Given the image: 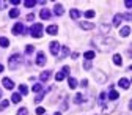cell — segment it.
I'll return each mask as SVG.
<instances>
[{"label":"cell","mask_w":132,"mask_h":115,"mask_svg":"<svg viewBox=\"0 0 132 115\" xmlns=\"http://www.w3.org/2000/svg\"><path fill=\"white\" fill-rule=\"evenodd\" d=\"M22 62H24V58H22L21 54H14V55H11L10 60H8V68H10V70H18L21 65H22Z\"/></svg>","instance_id":"6da1fadb"},{"label":"cell","mask_w":132,"mask_h":115,"mask_svg":"<svg viewBox=\"0 0 132 115\" xmlns=\"http://www.w3.org/2000/svg\"><path fill=\"white\" fill-rule=\"evenodd\" d=\"M43 30H44V27H43V24H33L31 25V28H30V33H31V36L33 38H41L43 36Z\"/></svg>","instance_id":"7a4b0ae2"},{"label":"cell","mask_w":132,"mask_h":115,"mask_svg":"<svg viewBox=\"0 0 132 115\" xmlns=\"http://www.w3.org/2000/svg\"><path fill=\"white\" fill-rule=\"evenodd\" d=\"M49 46H51V54H52V55H58V52H60L61 46H60L57 41H52V43L49 44Z\"/></svg>","instance_id":"3957f363"},{"label":"cell","mask_w":132,"mask_h":115,"mask_svg":"<svg viewBox=\"0 0 132 115\" xmlns=\"http://www.w3.org/2000/svg\"><path fill=\"white\" fill-rule=\"evenodd\" d=\"M94 79L99 82V84H104V82L107 80V76H105L102 71H96V73H94Z\"/></svg>","instance_id":"277c9868"},{"label":"cell","mask_w":132,"mask_h":115,"mask_svg":"<svg viewBox=\"0 0 132 115\" xmlns=\"http://www.w3.org/2000/svg\"><path fill=\"white\" fill-rule=\"evenodd\" d=\"M36 65H38V66L46 65V54L44 52H38V55H36Z\"/></svg>","instance_id":"5b68a950"},{"label":"cell","mask_w":132,"mask_h":115,"mask_svg":"<svg viewBox=\"0 0 132 115\" xmlns=\"http://www.w3.org/2000/svg\"><path fill=\"white\" fill-rule=\"evenodd\" d=\"M24 32H25V28H24V25L21 22H18V24L13 27V33L14 35H21V33H24Z\"/></svg>","instance_id":"8992f818"},{"label":"cell","mask_w":132,"mask_h":115,"mask_svg":"<svg viewBox=\"0 0 132 115\" xmlns=\"http://www.w3.org/2000/svg\"><path fill=\"white\" fill-rule=\"evenodd\" d=\"M2 84H3V87H5L6 90H13V88H14V82H13L11 79H8V77H3Z\"/></svg>","instance_id":"52a82bcc"},{"label":"cell","mask_w":132,"mask_h":115,"mask_svg":"<svg viewBox=\"0 0 132 115\" xmlns=\"http://www.w3.org/2000/svg\"><path fill=\"white\" fill-rule=\"evenodd\" d=\"M129 33H130V27H129V25H126V27H121V28H120V35H121L123 38H127V36H129Z\"/></svg>","instance_id":"ba28073f"},{"label":"cell","mask_w":132,"mask_h":115,"mask_svg":"<svg viewBox=\"0 0 132 115\" xmlns=\"http://www.w3.org/2000/svg\"><path fill=\"white\" fill-rule=\"evenodd\" d=\"M69 16H71L72 19H79L80 16H82V11H80V10H77V8H72V10L69 11Z\"/></svg>","instance_id":"9c48e42d"},{"label":"cell","mask_w":132,"mask_h":115,"mask_svg":"<svg viewBox=\"0 0 132 115\" xmlns=\"http://www.w3.org/2000/svg\"><path fill=\"white\" fill-rule=\"evenodd\" d=\"M118 84H120V87H123V88H126V90H127V88L130 87V80L123 77V79H120V82H118Z\"/></svg>","instance_id":"30bf717a"},{"label":"cell","mask_w":132,"mask_h":115,"mask_svg":"<svg viewBox=\"0 0 132 115\" xmlns=\"http://www.w3.org/2000/svg\"><path fill=\"white\" fill-rule=\"evenodd\" d=\"M46 32H47L49 35H57V33H58V27H57V25H49V27L46 28Z\"/></svg>","instance_id":"8fae6325"},{"label":"cell","mask_w":132,"mask_h":115,"mask_svg":"<svg viewBox=\"0 0 132 115\" xmlns=\"http://www.w3.org/2000/svg\"><path fill=\"white\" fill-rule=\"evenodd\" d=\"M79 25L84 28V30H93L94 28V24H91V22H80Z\"/></svg>","instance_id":"7c38bea8"},{"label":"cell","mask_w":132,"mask_h":115,"mask_svg":"<svg viewBox=\"0 0 132 115\" xmlns=\"http://www.w3.org/2000/svg\"><path fill=\"white\" fill-rule=\"evenodd\" d=\"M123 21V14H115V18H113V25L115 27H118Z\"/></svg>","instance_id":"4fadbf2b"},{"label":"cell","mask_w":132,"mask_h":115,"mask_svg":"<svg viewBox=\"0 0 132 115\" xmlns=\"http://www.w3.org/2000/svg\"><path fill=\"white\" fill-rule=\"evenodd\" d=\"M54 13H55L57 16H63L64 10H63V6H61L60 3H57V5H55V8H54Z\"/></svg>","instance_id":"5bb4252c"},{"label":"cell","mask_w":132,"mask_h":115,"mask_svg":"<svg viewBox=\"0 0 132 115\" xmlns=\"http://www.w3.org/2000/svg\"><path fill=\"white\" fill-rule=\"evenodd\" d=\"M39 79H41L43 82H47L49 79H51V71H43L41 76H39Z\"/></svg>","instance_id":"9a60e30c"},{"label":"cell","mask_w":132,"mask_h":115,"mask_svg":"<svg viewBox=\"0 0 132 115\" xmlns=\"http://www.w3.org/2000/svg\"><path fill=\"white\" fill-rule=\"evenodd\" d=\"M118 98H120L118 91H115V90H110V95H109V99H110V101H117Z\"/></svg>","instance_id":"2e32d148"},{"label":"cell","mask_w":132,"mask_h":115,"mask_svg":"<svg viewBox=\"0 0 132 115\" xmlns=\"http://www.w3.org/2000/svg\"><path fill=\"white\" fill-rule=\"evenodd\" d=\"M39 16H41V19H51V11L44 8V10H41V14Z\"/></svg>","instance_id":"e0dca14e"},{"label":"cell","mask_w":132,"mask_h":115,"mask_svg":"<svg viewBox=\"0 0 132 115\" xmlns=\"http://www.w3.org/2000/svg\"><path fill=\"white\" fill-rule=\"evenodd\" d=\"M113 63H115V65H118V66H120V65L123 63V57H121L120 54H115V55H113Z\"/></svg>","instance_id":"ac0fdd59"},{"label":"cell","mask_w":132,"mask_h":115,"mask_svg":"<svg viewBox=\"0 0 132 115\" xmlns=\"http://www.w3.org/2000/svg\"><path fill=\"white\" fill-rule=\"evenodd\" d=\"M84 57H85V58L90 62L91 58H94V57H96V54H94V51H87V52L84 54Z\"/></svg>","instance_id":"d6986e66"},{"label":"cell","mask_w":132,"mask_h":115,"mask_svg":"<svg viewBox=\"0 0 132 115\" xmlns=\"http://www.w3.org/2000/svg\"><path fill=\"white\" fill-rule=\"evenodd\" d=\"M101 32H102V35H109V33H110V25L102 24V25H101Z\"/></svg>","instance_id":"ffe728a7"},{"label":"cell","mask_w":132,"mask_h":115,"mask_svg":"<svg viewBox=\"0 0 132 115\" xmlns=\"http://www.w3.org/2000/svg\"><path fill=\"white\" fill-rule=\"evenodd\" d=\"M68 84H69V88H76L77 87V80L74 77H68Z\"/></svg>","instance_id":"44dd1931"},{"label":"cell","mask_w":132,"mask_h":115,"mask_svg":"<svg viewBox=\"0 0 132 115\" xmlns=\"http://www.w3.org/2000/svg\"><path fill=\"white\" fill-rule=\"evenodd\" d=\"M82 101H84V95H82V93H77V95L74 96V103H76V104H80Z\"/></svg>","instance_id":"7402d4cb"},{"label":"cell","mask_w":132,"mask_h":115,"mask_svg":"<svg viewBox=\"0 0 132 115\" xmlns=\"http://www.w3.org/2000/svg\"><path fill=\"white\" fill-rule=\"evenodd\" d=\"M44 95H46V91L43 90V91H41V93H39V95H38V96L35 98V103H36V104H39V103H41V101L44 99Z\"/></svg>","instance_id":"603a6c76"},{"label":"cell","mask_w":132,"mask_h":115,"mask_svg":"<svg viewBox=\"0 0 132 115\" xmlns=\"http://www.w3.org/2000/svg\"><path fill=\"white\" fill-rule=\"evenodd\" d=\"M19 14H21V11H19L18 8H14V10H11V11H10V18H13V19H14V18H18Z\"/></svg>","instance_id":"cb8c5ba5"},{"label":"cell","mask_w":132,"mask_h":115,"mask_svg":"<svg viewBox=\"0 0 132 115\" xmlns=\"http://www.w3.org/2000/svg\"><path fill=\"white\" fill-rule=\"evenodd\" d=\"M33 52H35V46H31V44L25 46V54H27V55H30V54H33Z\"/></svg>","instance_id":"d4e9b609"},{"label":"cell","mask_w":132,"mask_h":115,"mask_svg":"<svg viewBox=\"0 0 132 115\" xmlns=\"http://www.w3.org/2000/svg\"><path fill=\"white\" fill-rule=\"evenodd\" d=\"M21 99H22V98H21L19 93H13V96H11V101H13V103H19Z\"/></svg>","instance_id":"484cf974"},{"label":"cell","mask_w":132,"mask_h":115,"mask_svg":"<svg viewBox=\"0 0 132 115\" xmlns=\"http://www.w3.org/2000/svg\"><path fill=\"white\" fill-rule=\"evenodd\" d=\"M115 107H117V106H115V104H112V106H104V113H110V112H113V109Z\"/></svg>","instance_id":"4316f807"},{"label":"cell","mask_w":132,"mask_h":115,"mask_svg":"<svg viewBox=\"0 0 132 115\" xmlns=\"http://www.w3.org/2000/svg\"><path fill=\"white\" fill-rule=\"evenodd\" d=\"M64 77H66V74H64L63 71H60V73H57V74H55V79H57V82H61Z\"/></svg>","instance_id":"83f0119b"},{"label":"cell","mask_w":132,"mask_h":115,"mask_svg":"<svg viewBox=\"0 0 132 115\" xmlns=\"http://www.w3.org/2000/svg\"><path fill=\"white\" fill-rule=\"evenodd\" d=\"M28 93V88L25 87V85H19V95H22V96H25Z\"/></svg>","instance_id":"f1b7e54d"},{"label":"cell","mask_w":132,"mask_h":115,"mask_svg":"<svg viewBox=\"0 0 132 115\" xmlns=\"http://www.w3.org/2000/svg\"><path fill=\"white\" fill-rule=\"evenodd\" d=\"M0 46H2V47H8L10 46V41H8V38H0Z\"/></svg>","instance_id":"f546056e"},{"label":"cell","mask_w":132,"mask_h":115,"mask_svg":"<svg viewBox=\"0 0 132 115\" xmlns=\"http://www.w3.org/2000/svg\"><path fill=\"white\" fill-rule=\"evenodd\" d=\"M24 5H25L27 8H33V6L36 5V2H35V0H25V2H24Z\"/></svg>","instance_id":"4dcf8cb0"},{"label":"cell","mask_w":132,"mask_h":115,"mask_svg":"<svg viewBox=\"0 0 132 115\" xmlns=\"http://www.w3.org/2000/svg\"><path fill=\"white\" fill-rule=\"evenodd\" d=\"M69 54V47H66V46H63L61 47V55H60V58H63V57H66Z\"/></svg>","instance_id":"1f68e13d"},{"label":"cell","mask_w":132,"mask_h":115,"mask_svg":"<svg viewBox=\"0 0 132 115\" xmlns=\"http://www.w3.org/2000/svg\"><path fill=\"white\" fill-rule=\"evenodd\" d=\"M8 106H10V101H8V99H3L2 103H0V110H5Z\"/></svg>","instance_id":"d6a6232c"},{"label":"cell","mask_w":132,"mask_h":115,"mask_svg":"<svg viewBox=\"0 0 132 115\" xmlns=\"http://www.w3.org/2000/svg\"><path fill=\"white\" fill-rule=\"evenodd\" d=\"M33 91L41 93L43 91V84H35V85H33Z\"/></svg>","instance_id":"836d02e7"},{"label":"cell","mask_w":132,"mask_h":115,"mask_svg":"<svg viewBox=\"0 0 132 115\" xmlns=\"http://www.w3.org/2000/svg\"><path fill=\"white\" fill-rule=\"evenodd\" d=\"M94 14H96V13H94L93 10H88V11L85 13V18H88V19H91V18H94Z\"/></svg>","instance_id":"e575fe53"},{"label":"cell","mask_w":132,"mask_h":115,"mask_svg":"<svg viewBox=\"0 0 132 115\" xmlns=\"http://www.w3.org/2000/svg\"><path fill=\"white\" fill-rule=\"evenodd\" d=\"M105 96H107V95H105V93L102 91L101 95H99V99H97V103H99V104H102V103L105 101Z\"/></svg>","instance_id":"d590c367"},{"label":"cell","mask_w":132,"mask_h":115,"mask_svg":"<svg viewBox=\"0 0 132 115\" xmlns=\"http://www.w3.org/2000/svg\"><path fill=\"white\" fill-rule=\"evenodd\" d=\"M27 112H28V110H27L25 107H21V109L18 110V115H27Z\"/></svg>","instance_id":"8d00e7d4"},{"label":"cell","mask_w":132,"mask_h":115,"mask_svg":"<svg viewBox=\"0 0 132 115\" xmlns=\"http://www.w3.org/2000/svg\"><path fill=\"white\" fill-rule=\"evenodd\" d=\"M84 70H91V62H84Z\"/></svg>","instance_id":"74e56055"},{"label":"cell","mask_w":132,"mask_h":115,"mask_svg":"<svg viewBox=\"0 0 132 115\" xmlns=\"http://www.w3.org/2000/svg\"><path fill=\"white\" fill-rule=\"evenodd\" d=\"M44 112H46L44 107H36V113H38V115H44Z\"/></svg>","instance_id":"f35d334b"},{"label":"cell","mask_w":132,"mask_h":115,"mask_svg":"<svg viewBox=\"0 0 132 115\" xmlns=\"http://www.w3.org/2000/svg\"><path fill=\"white\" fill-rule=\"evenodd\" d=\"M33 19H35V14H33V13L27 14V21H33Z\"/></svg>","instance_id":"ab89813d"},{"label":"cell","mask_w":132,"mask_h":115,"mask_svg":"<svg viewBox=\"0 0 132 115\" xmlns=\"http://www.w3.org/2000/svg\"><path fill=\"white\" fill-rule=\"evenodd\" d=\"M6 5H8L6 2H0V10H5V8H6Z\"/></svg>","instance_id":"60d3db41"},{"label":"cell","mask_w":132,"mask_h":115,"mask_svg":"<svg viewBox=\"0 0 132 115\" xmlns=\"http://www.w3.org/2000/svg\"><path fill=\"white\" fill-rule=\"evenodd\" d=\"M80 85H82V87H87V85H88V80H87V79H84V80L80 82Z\"/></svg>","instance_id":"b9f144b4"},{"label":"cell","mask_w":132,"mask_h":115,"mask_svg":"<svg viewBox=\"0 0 132 115\" xmlns=\"http://www.w3.org/2000/svg\"><path fill=\"white\" fill-rule=\"evenodd\" d=\"M69 70H71L69 66H63V73H64V74H68V73H69Z\"/></svg>","instance_id":"7bdbcfd3"},{"label":"cell","mask_w":132,"mask_h":115,"mask_svg":"<svg viewBox=\"0 0 132 115\" xmlns=\"http://www.w3.org/2000/svg\"><path fill=\"white\" fill-rule=\"evenodd\" d=\"M60 109H61V110H66V109H68V104H66V103H63V104H61V107H60Z\"/></svg>","instance_id":"ee69618b"},{"label":"cell","mask_w":132,"mask_h":115,"mask_svg":"<svg viewBox=\"0 0 132 115\" xmlns=\"http://www.w3.org/2000/svg\"><path fill=\"white\" fill-rule=\"evenodd\" d=\"M21 2V0H10V3H13V5H18Z\"/></svg>","instance_id":"f6af8a7d"},{"label":"cell","mask_w":132,"mask_h":115,"mask_svg":"<svg viewBox=\"0 0 132 115\" xmlns=\"http://www.w3.org/2000/svg\"><path fill=\"white\" fill-rule=\"evenodd\" d=\"M126 6H127V8L132 6V2H130V0H126Z\"/></svg>","instance_id":"bcb514c9"},{"label":"cell","mask_w":132,"mask_h":115,"mask_svg":"<svg viewBox=\"0 0 132 115\" xmlns=\"http://www.w3.org/2000/svg\"><path fill=\"white\" fill-rule=\"evenodd\" d=\"M3 71V65H0V73H2Z\"/></svg>","instance_id":"7dc6e473"},{"label":"cell","mask_w":132,"mask_h":115,"mask_svg":"<svg viewBox=\"0 0 132 115\" xmlns=\"http://www.w3.org/2000/svg\"><path fill=\"white\" fill-rule=\"evenodd\" d=\"M54 115H61V113H60V112H55V113H54Z\"/></svg>","instance_id":"c3c4849f"},{"label":"cell","mask_w":132,"mask_h":115,"mask_svg":"<svg viewBox=\"0 0 132 115\" xmlns=\"http://www.w3.org/2000/svg\"><path fill=\"white\" fill-rule=\"evenodd\" d=\"M0 98H2V90H0Z\"/></svg>","instance_id":"681fc988"}]
</instances>
